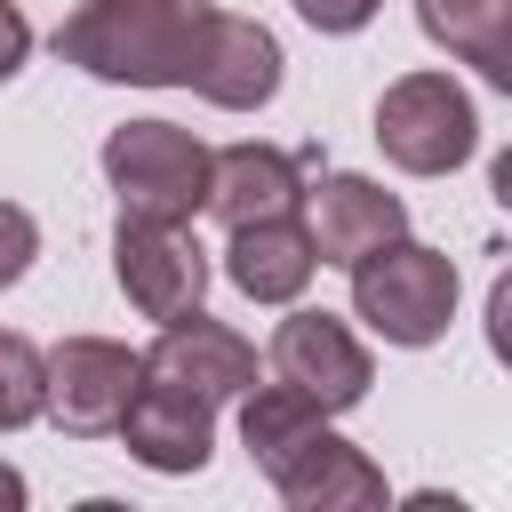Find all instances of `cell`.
<instances>
[{
  "instance_id": "cell-7",
  "label": "cell",
  "mask_w": 512,
  "mask_h": 512,
  "mask_svg": "<svg viewBox=\"0 0 512 512\" xmlns=\"http://www.w3.org/2000/svg\"><path fill=\"white\" fill-rule=\"evenodd\" d=\"M136 360H144V376H160V384H176V392H192L208 408H224V400H240L256 384V344L240 328L208 320L200 304L176 312V320H160L152 352H136Z\"/></svg>"
},
{
  "instance_id": "cell-10",
  "label": "cell",
  "mask_w": 512,
  "mask_h": 512,
  "mask_svg": "<svg viewBox=\"0 0 512 512\" xmlns=\"http://www.w3.org/2000/svg\"><path fill=\"white\" fill-rule=\"evenodd\" d=\"M304 232H312V256L320 264H360L368 248L400 240L408 232V200L384 192L376 176H352V168H328L320 184H304Z\"/></svg>"
},
{
  "instance_id": "cell-8",
  "label": "cell",
  "mask_w": 512,
  "mask_h": 512,
  "mask_svg": "<svg viewBox=\"0 0 512 512\" xmlns=\"http://www.w3.org/2000/svg\"><path fill=\"white\" fill-rule=\"evenodd\" d=\"M136 376H144V360L128 344H112V336H64L48 352V416H56V432L104 440L120 424Z\"/></svg>"
},
{
  "instance_id": "cell-17",
  "label": "cell",
  "mask_w": 512,
  "mask_h": 512,
  "mask_svg": "<svg viewBox=\"0 0 512 512\" xmlns=\"http://www.w3.org/2000/svg\"><path fill=\"white\" fill-rule=\"evenodd\" d=\"M48 416V352L16 328H0V432H24Z\"/></svg>"
},
{
  "instance_id": "cell-21",
  "label": "cell",
  "mask_w": 512,
  "mask_h": 512,
  "mask_svg": "<svg viewBox=\"0 0 512 512\" xmlns=\"http://www.w3.org/2000/svg\"><path fill=\"white\" fill-rule=\"evenodd\" d=\"M0 504H24V480H16L8 464H0Z\"/></svg>"
},
{
  "instance_id": "cell-19",
  "label": "cell",
  "mask_w": 512,
  "mask_h": 512,
  "mask_svg": "<svg viewBox=\"0 0 512 512\" xmlns=\"http://www.w3.org/2000/svg\"><path fill=\"white\" fill-rule=\"evenodd\" d=\"M376 8L384 0H296V16L312 32H360V24H376Z\"/></svg>"
},
{
  "instance_id": "cell-13",
  "label": "cell",
  "mask_w": 512,
  "mask_h": 512,
  "mask_svg": "<svg viewBox=\"0 0 512 512\" xmlns=\"http://www.w3.org/2000/svg\"><path fill=\"white\" fill-rule=\"evenodd\" d=\"M192 88H200L208 104H224V112H256V104H272V96H280V40H272L256 16L216 8V16H208V48H200Z\"/></svg>"
},
{
  "instance_id": "cell-11",
  "label": "cell",
  "mask_w": 512,
  "mask_h": 512,
  "mask_svg": "<svg viewBox=\"0 0 512 512\" xmlns=\"http://www.w3.org/2000/svg\"><path fill=\"white\" fill-rule=\"evenodd\" d=\"M112 432L128 440V456H136L144 472L184 480V472H200L208 448H216V408L192 400V392H176V384H160V376H136V392H128V408H120Z\"/></svg>"
},
{
  "instance_id": "cell-2",
  "label": "cell",
  "mask_w": 512,
  "mask_h": 512,
  "mask_svg": "<svg viewBox=\"0 0 512 512\" xmlns=\"http://www.w3.org/2000/svg\"><path fill=\"white\" fill-rule=\"evenodd\" d=\"M352 272V312L384 336V344H400V352H424V344H440L448 336V320H456V256H440V248H424V240H384V248H368L360 264H344Z\"/></svg>"
},
{
  "instance_id": "cell-15",
  "label": "cell",
  "mask_w": 512,
  "mask_h": 512,
  "mask_svg": "<svg viewBox=\"0 0 512 512\" xmlns=\"http://www.w3.org/2000/svg\"><path fill=\"white\" fill-rule=\"evenodd\" d=\"M416 24L488 88H512V0H416Z\"/></svg>"
},
{
  "instance_id": "cell-3",
  "label": "cell",
  "mask_w": 512,
  "mask_h": 512,
  "mask_svg": "<svg viewBox=\"0 0 512 512\" xmlns=\"http://www.w3.org/2000/svg\"><path fill=\"white\" fill-rule=\"evenodd\" d=\"M104 184H112L120 216L192 224L200 192H208V144L176 120H128L104 136Z\"/></svg>"
},
{
  "instance_id": "cell-14",
  "label": "cell",
  "mask_w": 512,
  "mask_h": 512,
  "mask_svg": "<svg viewBox=\"0 0 512 512\" xmlns=\"http://www.w3.org/2000/svg\"><path fill=\"white\" fill-rule=\"evenodd\" d=\"M312 272H320V256H312L304 216H256V224H232V240H224V280L248 304H296L312 288Z\"/></svg>"
},
{
  "instance_id": "cell-16",
  "label": "cell",
  "mask_w": 512,
  "mask_h": 512,
  "mask_svg": "<svg viewBox=\"0 0 512 512\" xmlns=\"http://www.w3.org/2000/svg\"><path fill=\"white\" fill-rule=\"evenodd\" d=\"M312 424H328V416H320V408H312L304 392H288L280 376H272V384H248V392H240V448L256 456V472H264L272 456H288V448H296V440H304Z\"/></svg>"
},
{
  "instance_id": "cell-6",
  "label": "cell",
  "mask_w": 512,
  "mask_h": 512,
  "mask_svg": "<svg viewBox=\"0 0 512 512\" xmlns=\"http://www.w3.org/2000/svg\"><path fill=\"white\" fill-rule=\"evenodd\" d=\"M112 272L120 296L144 320H176L208 296V248L192 240V224H152V216H120L112 232Z\"/></svg>"
},
{
  "instance_id": "cell-5",
  "label": "cell",
  "mask_w": 512,
  "mask_h": 512,
  "mask_svg": "<svg viewBox=\"0 0 512 512\" xmlns=\"http://www.w3.org/2000/svg\"><path fill=\"white\" fill-rule=\"evenodd\" d=\"M264 368H272L288 392H304L320 416L360 408V400H368V384H376L368 344H360L336 312H288V320L272 328V344H264Z\"/></svg>"
},
{
  "instance_id": "cell-1",
  "label": "cell",
  "mask_w": 512,
  "mask_h": 512,
  "mask_svg": "<svg viewBox=\"0 0 512 512\" xmlns=\"http://www.w3.org/2000/svg\"><path fill=\"white\" fill-rule=\"evenodd\" d=\"M216 0H80L56 24V56L120 88H192Z\"/></svg>"
},
{
  "instance_id": "cell-4",
  "label": "cell",
  "mask_w": 512,
  "mask_h": 512,
  "mask_svg": "<svg viewBox=\"0 0 512 512\" xmlns=\"http://www.w3.org/2000/svg\"><path fill=\"white\" fill-rule=\"evenodd\" d=\"M376 144L408 176H448L480 152V112L448 72H400L376 96Z\"/></svg>"
},
{
  "instance_id": "cell-20",
  "label": "cell",
  "mask_w": 512,
  "mask_h": 512,
  "mask_svg": "<svg viewBox=\"0 0 512 512\" xmlns=\"http://www.w3.org/2000/svg\"><path fill=\"white\" fill-rule=\"evenodd\" d=\"M24 56H32V24H24V8H16V0H0V80H16V72H24Z\"/></svg>"
},
{
  "instance_id": "cell-18",
  "label": "cell",
  "mask_w": 512,
  "mask_h": 512,
  "mask_svg": "<svg viewBox=\"0 0 512 512\" xmlns=\"http://www.w3.org/2000/svg\"><path fill=\"white\" fill-rule=\"evenodd\" d=\"M32 256H40V224H32V208L0 200V288H16V280L32 272Z\"/></svg>"
},
{
  "instance_id": "cell-9",
  "label": "cell",
  "mask_w": 512,
  "mask_h": 512,
  "mask_svg": "<svg viewBox=\"0 0 512 512\" xmlns=\"http://www.w3.org/2000/svg\"><path fill=\"white\" fill-rule=\"evenodd\" d=\"M312 168H320V152L224 144V152H208V192H200V208H208L224 232H232V224H256V216H296Z\"/></svg>"
},
{
  "instance_id": "cell-12",
  "label": "cell",
  "mask_w": 512,
  "mask_h": 512,
  "mask_svg": "<svg viewBox=\"0 0 512 512\" xmlns=\"http://www.w3.org/2000/svg\"><path fill=\"white\" fill-rule=\"evenodd\" d=\"M264 480H272L280 504H296V512H368V504H384V472H376L344 432H328V424H312L288 456H272Z\"/></svg>"
}]
</instances>
